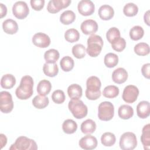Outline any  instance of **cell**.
I'll return each instance as SVG.
<instances>
[{
    "instance_id": "6da1fadb",
    "label": "cell",
    "mask_w": 150,
    "mask_h": 150,
    "mask_svg": "<svg viewBox=\"0 0 150 150\" xmlns=\"http://www.w3.org/2000/svg\"><path fill=\"white\" fill-rule=\"evenodd\" d=\"M33 80L30 76H25L22 77L20 85L16 88L15 94L20 100H27L33 94Z\"/></svg>"
},
{
    "instance_id": "7a4b0ae2",
    "label": "cell",
    "mask_w": 150,
    "mask_h": 150,
    "mask_svg": "<svg viewBox=\"0 0 150 150\" xmlns=\"http://www.w3.org/2000/svg\"><path fill=\"white\" fill-rule=\"evenodd\" d=\"M86 97L88 100H96L101 96V83L98 77L94 76L88 77L86 81Z\"/></svg>"
},
{
    "instance_id": "3957f363",
    "label": "cell",
    "mask_w": 150,
    "mask_h": 150,
    "mask_svg": "<svg viewBox=\"0 0 150 150\" xmlns=\"http://www.w3.org/2000/svg\"><path fill=\"white\" fill-rule=\"evenodd\" d=\"M103 46V40L101 37L97 35H92L87 39L86 52L92 57L98 56L101 52Z\"/></svg>"
},
{
    "instance_id": "277c9868",
    "label": "cell",
    "mask_w": 150,
    "mask_h": 150,
    "mask_svg": "<svg viewBox=\"0 0 150 150\" xmlns=\"http://www.w3.org/2000/svg\"><path fill=\"white\" fill-rule=\"evenodd\" d=\"M68 108L73 115L77 119L83 118L87 115V107L79 98L71 99L69 102Z\"/></svg>"
},
{
    "instance_id": "5b68a950",
    "label": "cell",
    "mask_w": 150,
    "mask_h": 150,
    "mask_svg": "<svg viewBox=\"0 0 150 150\" xmlns=\"http://www.w3.org/2000/svg\"><path fill=\"white\" fill-rule=\"evenodd\" d=\"M37 149L38 145L36 142L25 136L18 137L9 148L10 150H36Z\"/></svg>"
},
{
    "instance_id": "8992f818",
    "label": "cell",
    "mask_w": 150,
    "mask_h": 150,
    "mask_svg": "<svg viewBox=\"0 0 150 150\" xmlns=\"http://www.w3.org/2000/svg\"><path fill=\"white\" fill-rule=\"evenodd\" d=\"M114 115V107L110 101L101 103L98 108V117L101 121H108L111 120Z\"/></svg>"
},
{
    "instance_id": "52a82bcc",
    "label": "cell",
    "mask_w": 150,
    "mask_h": 150,
    "mask_svg": "<svg viewBox=\"0 0 150 150\" xmlns=\"http://www.w3.org/2000/svg\"><path fill=\"white\" fill-rule=\"evenodd\" d=\"M120 146L123 150H132L137 145L136 135L131 132H127L122 134L120 139Z\"/></svg>"
},
{
    "instance_id": "ba28073f",
    "label": "cell",
    "mask_w": 150,
    "mask_h": 150,
    "mask_svg": "<svg viewBox=\"0 0 150 150\" xmlns=\"http://www.w3.org/2000/svg\"><path fill=\"white\" fill-rule=\"evenodd\" d=\"M13 108V102L11 94L6 91L0 93V110L1 112L7 114L12 111Z\"/></svg>"
},
{
    "instance_id": "9c48e42d",
    "label": "cell",
    "mask_w": 150,
    "mask_h": 150,
    "mask_svg": "<svg viewBox=\"0 0 150 150\" xmlns=\"http://www.w3.org/2000/svg\"><path fill=\"white\" fill-rule=\"evenodd\" d=\"M13 15L19 19H23L29 13V9L27 4L24 1H17L12 6Z\"/></svg>"
},
{
    "instance_id": "30bf717a",
    "label": "cell",
    "mask_w": 150,
    "mask_h": 150,
    "mask_svg": "<svg viewBox=\"0 0 150 150\" xmlns=\"http://www.w3.org/2000/svg\"><path fill=\"white\" fill-rule=\"evenodd\" d=\"M139 95L138 88L134 85H128L126 86L123 91L122 98L127 103H134Z\"/></svg>"
},
{
    "instance_id": "8fae6325",
    "label": "cell",
    "mask_w": 150,
    "mask_h": 150,
    "mask_svg": "<svg viewBox=\"0 0 150 150\" xmlns=\"http://www.w3.org/2000/svg\"><path fill=\"white\" fill-rule=\"evenodd\" d=\"M70 4V0H50L48 3L47 10L49 13H56L68 7Z\"/></svg>"
},
{
    "instance_id": "7c38bea8",
    "label": "cell",
    "mask_w": 150,
    "mask_h": 150,
    "mask_svg": "<svg viewBox=\"0 0 150 150\" xmlns=\"http://www.w3.org/2000/svg\"><path fill=\"white\" fill-rule=\"evenodd\" d=\"M78 11L83 16H89L92 15L95 10L93 2L90 0H81L77 5Z\"/></svg>"
},
{
    "instance_id": "4fadbf2b",
    "label": "cell",
    "mask_w": 150,
    "mask_h": 150,
    "mask_svg": "<svg viewBox=\"0 0 150 150\" xmlns=\"http://www.w3.org/2000/svg\"><path fill=\"white\" fill-rule=\"evenodd\" d=\"M32 40L36 46L40 48H46L50 44V39L49 36L42 32L35 33L33 35Z\"/></svg>"
},
{
    "instance_id": "5bb4252c",
    "label": "cell",
    "mask_w": 150,
    "mask_h": 150,
    "mask_svg": "<svg viewBox=\"0 0 150 150\" xmlns=\"http://www.w3.org/2000/svg\"><path fill=\"white\" fill-rule=\"evenodd\" d=\"M97 138L90 134L81 138L79 141V146L85 150H91L95 149L97 146Z\"/></svg>"
},
{
    "instance_id": "9a60e30c",
    "label": "cell",
    "mask_w": 150,
    "mask_h": 150,
    "mask_svg": "<svg viewBox=\"0 0 150 150\" xmlns=\"http://www.w3.org/2000/svg\"><path fill=\"white\" fill-rule=\"evenodd\" d=\"M80 29L86 35H94L98 30V24L93 19H87L81 23Z\"/></svg>"
},
{
    "instance_id": "2e32d148",
    "label": "cell",
    "mask_w": 150,
    "mask_h": 150,
    "mask_svg": "<svg viewBox=\"0 0 150 150\" xmlns=\"http://www.w3.org/2000/svg\"><path fill=\"white\" fill-rule=\"evenodd\" d=\"M128 79V73L125 69L122 67L114 70L112 74L113 81L117 84H122L126 81Z\"/></svg>"
},
{
    "instance_id": "e0dca14e",
    "label": "cell",
    "mask_w": 150,
    "mask_h": 150,
    "mask_svg": "<svg viewBox=\"0 0 150 150\" xmlns=\"http://www.w3.org/2000/svg\"><path fill=\"white\" fill-rule=\"evenodd\" d=\"M137 114L140 118H146L150 114L149 103L147 101H140L137 106Z\"/></svg>"
},
{
    "instance_id": "ac0fdd59",
    "label": "cell",
    "mask_w": 150,
    "mask_h": 150,
    "mask_svg": "<svg viewBox=\"0 0 150 150\" xmlns=\"http://www.w3.org/2000/svg\"><path fill=\"white\" fill-rule=\"evenodd\" d=\"M98 13L102 20L108 21L114 16V11L111 6L108 5H103L100 7Z\"/></svg>"
},
{
    "instance_id": "d6986e66",
    "label": "cell",
    "mask_w": 150,
    "mask_h": 150,
    "mask_svg": "<svg viewBox=\"0 0 150 150\" xmlns=\"http://www.w3.org/2000/svg\"><path fill=\"white\" fill-rule=\"evenodd\" d=\"M2 28L6 33L13 35L17 32L18 25L15 21L11 19H7L3 22Z\"/></svg>"
},
{
    "instance_id": "ffe728a7",
    "label": "cell",
    "mask_w": 150,
    "mask_h": 150,
    "mask_svg": "<svg viewBox=\"0 0 150 150\" xmlns=\"http://www.w3.org/2000/svg\"><path fill=\"white\" fill-rule=\"evenodd\" d=\"M141 141L145 149L150 148V124L145 125L142 130Z\"/></svg>"
},
{
    "instance_id": "44dd1931",
    "label": "cell",
    "mask_w": 150,
    "mask_h": 150,
    "mask_svg": "<svg viewBox=\"0 0 150 150\" xmlns=\"http://www.w3.org/2000/svg\"><path fill=\"white\" fill-rule=\"evenodd\" d=\"M82 88L77 84H72L67 88L68 96L71 99L80 98L82 96Z\"/></svg>"
},
{
    "instance_id": "7402d4cb",
    "label": "cell",
    "mask_w": 150,
    "mask_h": 150,
    "mask_svg": "<svg viewBox=\"0 0 150 150\" xmlns=\"http://www.w3.org/2000/svg\"><path fill=\"white\" fill-rule=\"evenodd\" d=\"M118 114L121 118L123 120H128L133 116L134 110L130 105L124 104L119 107Z\"/></svg>"
},
{
    "instance_id": "603a6c76",
    "label": "cell",
    "mask_w": 150,
    "mask_h": 150,
    "mask_svg": "<svg viewBox=\"0 0 150 150\" xmlns=\"http://www.w3.org/2000/svg\"><path fill=\"white\" fill-rule=\"evenodd\" d=\"M80 129L84 134H91L96 131V124L93 120L87 119L81 123Z\"/></svg>"
},
{
    "instance_id": "cb8c5ba5",
    "label": "cell",
    "mask_w": 150,
    "mask_h": 150,
    "mask_svg": "<svg viewBox=\"0 0 150 150\" xmlns=\"http://www.w3.org/2000/svg\"><path fill=\"white\" fill-rule=\"evenodd\" d=\"M16 84V79L11 74H4L1 80V86L5 89L12 88Z\"/></svg>"
},
{
    "instance_id": "d4e9b609",
    "label": "cell",
    "mask_w": 150,
    "mask_h": 150,
    "mask_svg": "<svg viewBox=\"0 0 150 150\" xmlns=\"http://www.w3.org/2000/svg\"><path fill=\"white\" fill-rule=\"evenodd\" d=\"M52 89V84L49 80H42L39 81L37 86V91L39 95L45 96L47 95Z\"/></svg>"
},
{
    "instance_id": "484cf974",
    "label": "cell",
    "mask_w": 150,
    "mask_h": 150,
    "mask_svg": "<svg viewBox=\"0 0 150 150\" xmlns=\"http://www.w3.org/2000/svg\"><path fill=\"white\" fill-rule=\"evenodd\" d=\"M44 74L49 77H55L59 72V68L56 63H45L43 66Z\"/></svg>"
},
{
    "instance_id": "4316f807",
    "label": "cell",
    "mask_w": 150,
    "mask_h": 150,
    "mask_svg": "<svg viewBox=\"0 0 150 150\" xmlns=\"http://www.w3.org/2000/svg\"><path fill=\"white\" fill-rule=\"evenodd\" d=\"M49 103V98L47 97L41 95L36 96L32 100L33 105L38 109H43L47 107Z\"/></svg>"
},
{
    "instance_id": "83f0119b",
    "label": "cell",
    "mask_w": 150,
    "mask_h": 150,
    "mask_svg": "<svg viewBox=\"0 0 150 150\" xmlns=\"http://www.w3.org/2000/svg\"><path fill=\"white\" fill-rule=\"evenodd\" d=\"M76 19V14L71 10L64 11L60 16V21L63 25H70Z\"/></svg>"
},
{
    "instance_id": "f1b7e54d",
    "label": "cell",
    "mask_w": 150,
    "mask_h": 150,
    "mask_svg": "<svg viewBox=\"0 0 150 150\" xmlns=\"http://www.w3.org/2000/svg\"><path fill=\"white\" fill-rule=\"evenodd\" d=\"M62 129L64 133L71 134L74 133L77 129V123L71 119L65 120L62 124Z\"/></svg>"
},
{
    "instance_id": "f546056e",
    "label": "cell",
    "mask_w": 150,
    "mask_h": 150,
    "mask_svg": "<svg viewBox=\"0 0 150 150\" xmlns=\"http://www.w3.org/2000/svg\"><path fill=\"white\" fill-rule=\"evenodd\" d=\"M59 52L54 49H49L44 54V59L46 60V63H56L59 59Z\"/></svg>"
},
{
    "instance_id": "4dcf8cb0",
    "label": "cell",
    "mask_w": 150,
    "mask_h": 150,
    "mask_svg": "<svg viewBox=\"0 0 150 150\" xmlns=\"http://www.w3.org/2000/svg\"><path fill=\"white\" fill-rule=\"evenodd\" d=\"M104 63L106 67L112 68L117 65L118 63V57L115 53H108L104 56Z\"/></svg>"
},
{
    "instance_id": "1f68e13d",
    "label": "cell",
    "mask_w": 150,
    "mask_h": 150,
    "mask_svg": "<svg viewBox=\"0 0 150 150\" xmlns=\"http://www.w3.org/2000/svg\"><path fill=\"white\" fill-rule=\"evenodd\" d=\"M60 65L62 70L67 72L71 71L73 69L74 62L71 57L66 56L61 59L60 62Z\"/></svg>"
},
{
    "instance_id": "d6a6232c",
    "label": "cell",
    "mask_w": 150,
    "mask_h": 150,
    "mask_svg": "<svg viewBox=\"0 0 150 150\" xmlns=\"http://www.w3.org/2000/svg\"><path fill=\"white\" fill-rule=\"evenodd\" d=\"M119 88L114 85H110L106 86L103 91V94L104 97L108 98H114L116 97L119 94Z\"/></svg>"
},
{
    "instance_id": "836d02e7",
    "label": "cell",
    "mask_w": 150,
    "mask_h": 150,
    "mask_svg": "<svg viewBox=\"0 0 150 150\" xmlns=\"http://www.w3.org/2000/svg\"><path fill=\"white\" fill-rule=\"evenodd\" d=\"M116 138L114 134L107 132L104 133L101 137V144L105 146H111L115 143Z\"/></svg>"
},
{
    "instance_id": "e575fe53",
    "label": "cell",
    "mask_w": 150,
    "mask_h": 150,
    "mask_svg": "<svg viewBox=\"0 0 150 150\" xmlns=\"http://www.w3.org/2000/svg\"><path fill=\"white\" fill-rule=\"evenodd\" d=\"M64 38L68 42L74 43L79 40L80 38V33L76 29H69L66 31L64 33Z\"/></svg>"
},
{
    "instance_id": "d590c367",
    "label": "cell",
    "mask_w": 150,
    "mask_h": 150,
    "mask_svg": "<svg viewBox=\"0 0 150 150\" xmlns=\"http://www.w3.org/2000/svg\"><path fill=\"white\" fill-rule=\"evenodd\" d=\"M144 35L143 28L138 25L132 27L129 30L130 38L133 40H138L141 39Z\"/></svg>"
},
{
    "instance_id": "8d00e7d4",
    "label": "cell",
    "mask_w": 150,
    "mask_h": 150,
    "mask_svg": "<svg viewBox=\"0 0 150 150\" xmlns=\"http://www.w3.org/2000/svg\"><path fill=\"white\" fill-rule=\"evenodd\" d=\"M134 52L138 56H146L149 53L150 49L148 44L141 42L134 46Z\"/></svg>"
},
{
    "instance_id": "74e56055",
    "label": "cell",
    "mask_w": 150,
    "mask_h": 150,
    "mask_svg": "<svg viewBox=\"0 0 150 150\" xmlns=\"http://www.w3.org/2000/svg\"><path fill=\"white\" fill-rule=\"evenodd\" d=\"M138 12V6L134 3L127 4L123 8V12L124 15L128 17L135 16Z\"/></svg>"
},
{
    "instance_id": "f35d334b",
    "label": "cell",
    "mask_w": 150,
    "mask_h": 150,
    "mask_svg": "<svg viewBox=\"0 0 150 150\" xmlns=\"http://www.w3.org/2000/svg\"><path fill=\"white\" fill-rule=\"evenodd\" d=\"M86 49L82 44H76L72 47V53L77 59H82L86 56Z\"/></svg>"
},
{
    "instance_id": "ab89813d",
    "label": "cell",
    "mask_w": 150,
    "mask_h": 150,
    "mask_svg": "<svg viewBox=\"0 0 150 150\" xmlns=\"http://www.w3.org/2000/svg\"><path fill=\"white\" fill-rule=\"evenodd\" d=\"M111 47L114 50L121 52L126 47V41L124 38L119 37L111 43Z\"/></svg>"
},
{
    "instance_id": "60d3db41",
    "label": "cell",
    "mask_w": 150,
    "mask_h": 150,
    "mask_svg": "<svg viewBox=\"0 0 150 150\" xmlns=\"http://www.w3.org/2000/svg\"><path fill=\"white\" fill-rule=\"evenodd\" d=\"M120 37V32L119 29L115 27H112L108 29L106 33V38L107 40L111 44V43L117 38Z\"/></svg>"
},
{
    "instance_id": "b9f144b4",
    "label": "cell",
    "mask_w": 150,
    "mask_h": 150,
    "mask_svg": "<svg viewBox=\"0 0 150 150\" xmlns=\"http://www.w3.org/2000/svg\"><path fill=\"white\" fill-rule=\"evenodd\" d=\"M65 98L64 93L61 90H56L52 94V99L56 104H62L65 101Z\"/></svg>"
},
{
    "instance_id": "7bdbcfd3",
    "label": "cell",
    "mask_w": 150,
    "mask_h": 150,
    "mask_svg": "<svg viewBox=\"0 0 150 150\" xmlns=\"http://www.w3.org/2000/svg\"><path fill=\"white\" fill-rule=\"evenodd\" d=\"M32 8L35 11H40L44 7V0H31L30 1Z\"/></svg>"
},
{
    "instance_id": "ee69618b",
    "label": "cell",
    "mask_w": 150,
    "mask_h": 150,
    "mask_svg": "<svg viewBox=\"0 0 150 150\" xmlns=\"http://www.w3.org/2000/svg\"><path fill=\"white\" fill-rule=\"evenodd\" d=\"M141 72L144 77L149 79L150 78V64L149 63L144 64L141 68Z\"/></svg>"
},
{
    "instance_id": "f6af8a7d",
    "label": "cell",
    "mask_w": 150,
    "mask_h": 150,
    "mask_svg": "<svg viewBox=\"0 0 150 150\" xmlns=\"http://www.w3.org/2000/svg\"><path fill=\"white\" fill-rule=\"evenodd\" d=\"M0 11H1V18H2L3 17L5 16L7 13V8L6 6L4 5L3 4L1 3L0 4Z\"/></svg>"
},
{
    "instance_id": "bcb514c9",
    "label": "cell",
    "mask_w": 150,
    "mask_h": 150,
    "mask_svg": "<svg viewBox=\"0 0 150 150\" xmlns=\"http://www.w3.org/2000/svg\"><path fill=\"white\" fill-rule=\"evenodd\" d=\"M0 138H1V148H2L4 146H5V145L6 144L7 142V138L6 137V136L3 134H1L0 135Z\"/></svg>"
},
{
    "instance_id": "7dc6e473",
    "label": "cell",
    "mask_w": 150,
    "mask_h": 150,
    "mask_svg": "<svg viewBox=\"0 0 150 150\" xmlns=\"http://www.w3.org/2000/svg\"><path fill=\"white\" fill-rule=\"evenodd\" d=\"M144 22H145V23L149 26V11H147L144 16Z\"/></svg>"
}]
</instances>
